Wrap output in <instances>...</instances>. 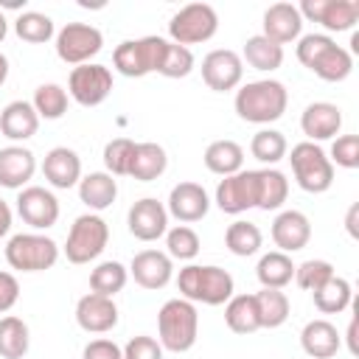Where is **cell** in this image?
<instances>
[{
	"label": "cell",
	"mask_w": 359,
	"mask_h": 359,
	"mask_svg": "<svg viewBox=\"0 0 359 359\" xmlns=\"http://www.w3.org/2000/svg\"><path fill=\"white\" fill-rule=\"evenodd\" d=\"M297 59L323 81H345L353 70V56L325 34H306L297 42Z\"/></svg>",
	"instance_id": "cell-1"
},
{
	"label": "cell",
	"mask_w": 359,
	"mask_h": 359,
	"mask_svg": "<svg viewBox=\"0 0 359 359\" xmlns=\"http://www.w3.org/2000/svg\"><path fill=\"white\" fill-rule=\"evenodd\" d=\"M236 112L247 123H272L286 112L289 93L280 81L275 79H261V81H247L236 93Z\"/></svg>",
	"instance_id": "cell-2"
},
{
	"label": "cell",
	"mask_w": 359,
	"mask_h": 359,
	"mask_svg": "<svg viewBox=\"0 0 359 359\" xmlns=\"http://www.w3.org/2000/svg\"><path fill=\"white\" fill-rule=\"evenodd\" d=\"M233 275L222 266H199L188 264L177 275V289L182 300L205 303V306H222L233 297Z\"/></svg>",
	"instance_id": "cell-3"
},
{
	"label": "cell",
	"mask_w": 359,
	"mask_h": 359,
	"mask_svg": "<svg viewBox=\"0 0 359 359\" xmlns=\"http://www.w3.org/2000/svg\"><path fill=\"white\" fill-rule=\"evenodd\" d=\"M157 334H160L157 342L163 345V351H174V353L191 351L199 334L196 306L182 297L165 300L163 309L157 311Z\"/></svg>",
	"instance_id": "cell-4"
},
{
	"label": "cell",
	"mask_w": 359,
	"mask_h": 359,
	"mask_svg": "<svg viewBox=\"0 0 359 359\" xmlns=\"http://www.w3.org/2000/svg\"><path fill=\"white\" fill-rule=\"evenodd\" d=\"M168 39L163 36H140V39H126L115 48L112 65L121 76L126 79H140L149 73H157L165 56Z\"/></svg>",
	"instance_id": "cell-5"
},
{
	"label": "cell",
	"mask_w": 359,
	"mask_h": 359,
	"mask_svg": "<svg viewBox=\"0 0 359 359\" xmlns=\"http://www.w3.org/2000/svg\"><path fill=\"white\" fill-rule=\"evenodd\" d=\"M289 163H292V174L297 180V185L306 194H325L334 185V163L317 143L303 140V143L292 146Z\"/></svg>",
	"instance_id": "cell-6"
},
{
	"label": "cell",
	"mask_w": 359,
	"mask_h": 359,
	"mask_svg": "<svg viewBox=\"0 0 359 359\" xmlns=\"http://www.w3.org/2000/svg\"><path fill=\"white\" fill-rule=\"evenodd\" d=\"M6 261L20 272H45L59 261V247L42 233H17L6 244Z\"/></svg>",
	"instance_id": "cell-7"
},
{
	"label": "cell",
	"mask_w": 359,
	"mask_h": 359,
	"mask_svg": "<svg viewBox=\"0 0 359 359\" xmlns=\"http://www.w3.org/2000/svg\"><path fill=\"white\" fill-rule=\"evenodd\" d=\"M109 241V227L98 213H84L70 224L65 255L70 264H90L95 261Z\"/></svg>",
	"instance_id": "cell-8"
},
{
	"label": "cell",
	"mask_w": 359,
	"mask_h": 359,
	"mask_svg": "<svg viewBox=\"0 0 359 359\" xmlns=\"http://www.w3.org/2000/svg\"><path fill=\"white\" fill-rule=\"evenodd\" d=\"M216 31H219V14L208 3H188L168 22L171 42L174 45H182V48L208 42Z\"/></svg>",
	"instance_id": "cell-9"
},
{
	"label": "cell",
	"mask_w": 359,
	"mask_h": 359,
	"mask_svg": "<svg viewBox=\"0 0 359 359\" xmlns=\"http://www.w3.org/2000/svg\"><path fill=\"white\" fill-rule=\"evenodd\" d=\"M104 48V34L87 22H67L56 34V56L67 65H87Z\"/></svg>",
	"instance_id": "cell-10"
},
{
	"label": "cell",
	"mask_w": 359,
	"mask_h": 359,
	"mask_svg": "<svg viewBox=\"0 0 359 359\" xmlns=\"http://www.w3.org/2000/svg\"><path fill=\"white\" fill-rule=\"evenodd\" d=\"M67 93L76 104L81 107H98L107 101V95L112 93V73L107 65H79L70 70L67 79Z\"/></svg>",
	"instance_id": "cell-11"
},
{
	"label": "cell",
	"mask_w": 359,
	"mask_h": 359,
	"mask_svg": "<svg viewBox=\"0 0 359 359\" xmlns=\"http://www.w3.org/2000/svg\"><path fill=\"white\" fill-rule=\"evenodd\" d=\"M300 17L320 22L325 31H351L359 20L356 0H303L297 6Z\"/></svg>",
	"instance_id": "cell-12"
},
{
	"label": "cell",
	"mask_w": 359,
	"mask_h": 359,
	"mask_svg": "<svg viewBox=\"0 0 359 359\" xmlns=\"http://www.w3.org/2000/svg\"><path fill=\"white\" fill-rule=\"evenodd\" d=\"M255 202H258V171H238L216 185V205L230 216L255 208Z\"/></svg>",
	"instance_id": "cell-13"
},
{
	"label": "cell",
	"mask_w": 359,
	"mask_h": 359,
	"mask_svg": "<svg viewBox=\"0 0 359 359\" xmlns=\"http://www.w3.org/2000/svg\"><path fill=\"white\" fill-rule=\"evenodd\" d=\"M244 79V62L236 50L227 48H216L202 59V81L216 90V93H227L236 90Z\"/></svg>",
	"instance_id": "cell-14"
},
{
	"label": "cell",
	"mask_w": 359,
	"mask_h": 359,
	"mask_svg": "<svg viewBox=\"0 0 359 359\" xmlns=\"http://www.w3.org/2000/svg\"><path fill=\"white\" fill-rule=\"evenodd\" d=\"M17 213L34 230H45L53 227L59 219V199L42 185H28L17 196Z\"/></svg>",
	"instance_id": "cell-15"
},
{
	"label": "cell",
	"mask_w": 359,
	"mask_h": 359,
	"mask_svg": "<svg viewBox=\"0 0 359 359\" xmlns=\"http://www.w3.org/2000/svg\"><path fill=\"white\" fill-rule=\"evenodd\" d=\"M126 224L137 241H157L168 230V210L154 196H143L129 208Z\"/></svg>",
	"instance_id": "cell-16"
},
{
	"label": "cell",
	"mask_w": 359,
	"mask_h": 359,
	"mask_svg": "<svg viewBox=\"0 0 359 359\" xmlns=\"http://www.w3.org/2000/svg\"><path fill=\"white\" fill-rule=\"evenodd\" d=\"M76 323L87 334H107L118 325V306L112 297L90 292L76 303Z\"/></svg>",
	"instance_id": "cell-17"
},
{
	"label": "cell",
	"mask_w": 359,
	"mask_h": 359,
	"mask_svg": "<svg viewBox=\"0 0 359 359\" xmlns=\"http://www.w3.org/2000/svg\"><path fill=\"white\" fill-rule=\"evenodd\" d=\"M210 208V199H208V191L199 185V182H177L168 194V213L177 219V222H199L205 219Z\"/></svg>",
	"instance_id": "cell-18"
},
{
	"label": "cell",
	"mask_w": 359,
	"mask_h": 359,
	"mask_svg": "<svg viewBox=\"0 0 359 359\" xmlns=\"http://www.w3.org/2000/svg\"><path fill=\"white\" fill-rule=\"evenodd\" d=\"M300 129L309 137V143L331 140L342 129V109L328 101H314L300 115Z\"/></svg>",
	"instance_id": "cell-19"
},
{
	"label": "cell",
	"mask_w": 359,
	"mask_h": 359,
	"mask_svg": "<svg viewBox=\"0 0 359 359\" xmlns=\"http://www.w3.org/2000/svg\"><path fill=\"white\" fill-rule=\"evenodd\" d=\"M309 238H311V222H309L306 213L283 210V213L275 216V222H272V241H275V247L280 252H286V255L297 252V250H303L309 244Z\"/></svg>",
	"instance_id": "cell-20"
},
{
	"label": "cell",
	"mask_w": 359,
	"mask_h": 359,
	"mask_svg": "<svg viewBox=\"0 0 359 359\" xmlns=\"http://www.w3.org/2000/svg\"><path fill=\"white\" fill-rule=\"evenodd\" d=\"M129 275L135 278L137 286L143 289H163L171 275H174V264L165 252L160 250H140L135 258H132V266H129Z\"/></svg>",
	"instance_id": "cell-21"
},
{
	"label": "cell",
	"mask_w": 359,
	"mask_h": 359,
	"mask_svg": "<svg viewBox=\"0 0 359 359\" xmlns=\"http://www.w3.org/2000/svg\"><path fill=\"white\" fill-rule=\"evenodd\" d=\"M303 31V17L297 11V6L292 3H275L264 11V36L272 39L275 45H286L294 42Z\"/></svg>",
	"instance_id": "cell-22"
},
{
	"label": "cell",
	"mask_w": 359,
	"mask_h": 359,
	"mask_svg": "<svg viewBox=\"0 0 359 359\" xmlns=\"http://www.w3.org/2000/svg\"><path fill=\"white\" fill-rule=\"evenodd\" d=\"M42 174L53 188L67 191V188L79 185V180H81V157L67 146H56L45 154Z\"/></svg>",
	"instance_id": "cell-23"
},
{
	"label": "cell",
	"mask_w": 359,
	"mask_h": 359,
	"mask_svg": "<svg viewBox=\"0 0 359 359\" xmlns=\"http://www.w3.org/2000/svg\"><path fill=\"white\" fill-rule=\"evenodd\" d=\"M36 171V157L25 146H6L0 149V185L3 188H22Z\"/></svg>",
	"instance_id": "cell-24"
},
{
	"label": "cell",
	"mask_w": 359,
	"mask_h": 359,
	"mask_svg": "<svg viewBox=\"0 0 359 359\" xmlns=\"http://www.w3.org/2000/svg\"><path fill=\"white\" fill-rule=\"evenodd\" d=\"M300 345H303L306 356H311V359H331V356H337V351L342 345V337H339L334 323L311 320L300 331Z\"/></svg>",
	"instance_id": "cell-25"
},
{
	"label": "cell",
	"mask_w": 359,
	"mask_h": 359,
	"mask_svg": "<svg viewBox=\"0 0 359 359\" xmlns=\"http://www.w3.org/2000/svg\"><path fill=\"white\" fill-rule=\"evenodd\" d=\"M39 129V115L31 101H11L0 112V132L8 140H28Z\"/></svg>",
	"instance_id": "cell-26"
},
{
	"label": "cell",
	"mask_w": 359,
	"mask_h": 359,
	"mask_svg": "<svg viewBox=\"0 0 359 359\" xmlns=\"http://www.w3.org/2000/svg\"><path fill=\"white\" fill-rule=\"evenodd\" d=\"M118 196V182L112 174L107 171H93L87 177L79 180V199L90 208V210H104L115 202Z\"/></svg>",
	"instance_id": "cell-27"
},
{
	"label": "cell",
	"mask_w": 359,
	"mask_h": 359,
	"mask_svg": "<svg viewBox=\"0 0 359 359\" xmlns=\"http://www.w3.org/2000/svg\"><path fill=\"white\" fill-rule=\"evenodd\" d=\"M165 165H168V157L160 143H135V154H132V165H129L132 180L151 182L165 171Z\"/></svg>",
	"instance_id": "cell-28"
},
{
	"label": "cell",
	"mask_w": 359,
	"mask_h": 359,
	"mask_svg": "<svg viewBox=\"0 0 359 359\" xmlns=\"http://www.w3.org/2000/svg\"><path fill=\"white\" fill-rule=\"evenodd\" d=\"M205 168L219 174V177H230V174H238L241 165H244V149L236 143V140H213L208 149H205Z\"/></svg>",
	"instance_id": "cell-29"
},
{
	"label": "cell",
	"mask_w": 359,
	"mask_h": 359,
	"mask_svg": "<svg viewBox=\"0 0 359 359\" xmlns=\"http://www.w3.org/2000/svg\"><path fill=\"white\" fill-rule=\"evenodd\" d=\"M241 62H247L252 70H261V73H272L283 65V48L275 45L272 39H266L264 34H255L244 42V53H241Z\"/></svg>",
	"instance_id": "cell-30"
},
{
	"label": "cell",
	"mask_w": 359,
	"mask_h": 359,
	"mask_svg": "<svg viewBox=\"0 0 359 359\" xmlns=\"http://www.w3.org/2000/svg\"><path fill=\"white\" fill-rule=\"evenodd\" d=\"M224 323L233 334H252L261 328L255 294H233L224 306Z\"/></svg>",
	"instance_id": "cell-31"
},
{
	"label": "cell",
	"mask_w": 359,
	"mask_h": 359,
	"mask_svg": "<svg viewBox=\"0 0 359 359\" xmlns=\"http://www.w3.org/2000/svg\"><path fill=\"white\" fill-rule=\"evenodd\" d=\"M255 275H258L264 289H283L294 278V264H292V258L286 252L275 250V252L261 255V261L255 266Z\"/></svg>",
	"instance_id": "cell-32"
},
{
	"label": "cell",
	"mask_w": 359,
	"mask_h": 359,
	"mask_svg": "<svg viewBox=\"0 0 359 359\" xmlns=\"http://www.w3.org/2000/svg\"><path fill=\"white\" fill-rule=\"evenodd\" d=\"M289 196V180L278 168H261L258 171V202L261 210H278Z\"/></svg>",
	"instance_id": "cell-33"
},
{
	"label": "cell",
	"mask_w": 359,
	"mask_h": 359,
	"mask_svg": "<svg viewBox=\"0 0 359 359\" xmlns=\"http://www.w3.org/2000/svg\"><path fill=\"white\" fill-rule=\"evenodd\" d=\"M255 306H258V320L261 328H280L289 320V297L280 289H261L255 292Z\"/></svg>",
	"instance_id": "cell-34"
},
{
	"label": "cell",
	"mask_w": 359,
	"mask_h": 359,
	"mask_svg": "<svg viewBox=\"0 0 359 359\" xmlns=\"http://www.w3.org/2000/svg\"><path fill=\"white\" fill-rule=\"evenodd\" d=\"M28 345H31L28 325L14 314L0 317V356L3 359H22L28 353Z\"/></svg>",
	"instance_id": "cell-35"
},
{
	"label": "cell",
	"mask_w": 359,
	"mask_h": 359,
	"mask_svg": "<svg viewBox=\"0 0 359 359\" xmlns=\"http://www.w3.org/2000/svg\"><path fill=\"white\" fill-rule=\"evenodd\" d=\"M311 294H314L317 311H323V314H342V311L351 306L353 289H351V283H348L345 278L334 275L328 283H323V286H320L317 292H311Z\"/></svg>",
	"instance_id": "cell-36"
},
{
	"label": "cell",
	"mask_w": 359,
	"mask_h": 359,
	"mask_svg": "<svg viewBox=\"0 0 359 359\" xmlns=\"http://www.w3.org/2000/svg\"><path fill=\"white\" fill-rule=\"evenodd\" d=\"M126 280H129V269L121 261H101L90 272V289L104 297H115L126 286Z\"/></svg>",
	"instance_id": "cell-37"
},
{
	"label": "cell",
	"mask_w": 359,
	"mask_h": 359,
	"mask_svg": "<svg viewBox=\"0 0 359 359\" xmlns=\"http://www.w3.org/2000/svg\"><path fill=\"white\" fill-rule=\"evenodd\" d=\"M261 241H264V236H261L258 224L244 222V219L233 222V224L227 227V233H224V244H227V250H230L233 255H238V258L255 255V252L261 250Z\"/></svg>",
	"instance_id": "cell-38"
},
{
	"label": "cell",
	"mask_w": 359,
	"mask_h": 359,
	"mask_svg": "<svg viewBox=\"0 0 359 359\" xmlns=\"http://www.w3.org/2000/svg\"><path fill=\"white\" fill-rule=\"evenodd\" d=\"M250 151H252L255 160H261V163H266V165H275L278 160L286 157L289 146H286L283 132H278V129H261V132L252 135Z\"/></svg>",
	"instance_id": "cell-39"
},
{
	"label": "cell",
	"mask_w": 359,
	"mask_h": 359,
	"mask_svg": "<svg viewBox=\"0 0 359 359\" xmlns=\"http://www.w3.org/2000/svg\"><path fill=\"white\" fill-rule=\"evenodd\" d=\"M34 109L45 121H59L67 112V90L59 84H39L34 93Z\"/></svg>",
	"instance_id": "cell-40"
},
{
	"label": "cell",
	"mask_w": 359,
	"mask_h": 359,
	"mask_svg": "<svg viewBox=\"0 0 359 359\" xmlns=\"http://www.w3.org/2000/svg\"><path fill=\"white\" fill-rule=\"evenodd\" d=\"M14 31L20 39L25 42H34V45H42L53 36V20L42 11H22L17 20H14Z\"/></svg>",
	"instance_id": "cell-41"
},
{
	"label": "cell",
	"mask_w": 359,
	"mask_h": 359,
	"mask_svg": "<svg viewBox=\"0 0 359 359\" xmlns=\"http://www.w3.org/2000/svg\"><path fill=\"white\" fill-rule=\"evenodd\" d=\"M165 247H168V258H180V261H191L199 255V236L196 230H191L188 224H177L171 230H165Z\"/></svg>",
	"instance_id": "cell-42"
},
{
	"label": "cell",
	"mask_w": 359,
	"mask_h": 359,
	"mask_svg": "<svg viewBox=\"0 0 359 359\" xmlns=\"http://www.w3.org/2000/svg\"><path fill=\"white\" fill-rule=\"evenodd\" d=\"M132 154H135V140L129 137H115L104 146V165L107 174L112 177H129V165H132Z\"/></svg>",
	"instance_id": "cell-43"
},
{
	"label": "cell",
	"mask_w": 359,
	"mask_h": 359,
	"mask_svg": "<svg viewBox=\"0 0 359 359\" xmlns=\"http://www.w3.org/2000/svg\"><path fill=\"white\" fill-rule=\"evenodd\" d=\"M334 278V266L323 258H309L300 266H294V283L306 292H317L323 283H328Z\"/></svg>",
	"instance_id": "cell-44"
},
{
	"label": "cell",
	"mask_w": 359,
	"mask_h": 359,
	"mask_svg": "<svg viewBox=\"0 0 359 359\" xmlns=\"http://www.w3.org/2000/svg\"><path fill=\"white\" fill-rule=\"evenodd\" d=\"M191 70H194V53H191V48H182V45L168 42L165 56H163V65H160L157 73L165 76V79H185Z\"/></svg>",
	"instance_id": "cell-45"
},
{
	"label": "cell",
	"mask_w": 359,
	"mask_h": 359,
	"mask_svg": "<svg viewBox=\"0 0 359 359\" xmlns=\"http://www.w3.org/2000/svg\"><path fill=\"white\" fill-rule=\"evenodd\" d=\"M331 163L342 168H359V135H339L331 143Z\"/></svg>",
	"instance_id": "cell-46"
},
{
	"label": "cell",
	"mask_w": 359,
	"mask_h": 359,
	"mask_svg": "<svg viewBox=\"0 0 359 359\" xmlns=\"http://www.w3.org/2000/svg\"><path fill=\"white\" fill-rule=\"evenodd\" d=\"M123 359H163V345L154 337H132L123 348Z\"/></svg>",
	"instance_id": "cell-47"
},
{
	"label": "cell",
	"mask_w": 359,
	"mask_h": 359,
	"mask_svg": "<svg viewBox=\"0 0 359 359\" xmlns=\"http://www.w3.org/2000/svg\"><path fill=\"white\" fill-rule=\"evenodd\" d=\"M84 359H123V348H118L112 339H93L84 345Z\"/></svg>",
	"instance_id": "cell-48"
},
{
	"label": "cell",
	"mask_w": 359,
	"mask_h": 359,
	"mask_svg": "<svg viewBox=\"0 0 359 359\" xmlns=\"http://www.w3.org/2000/svg\"><path fill=\"white\" fill-rule=\"evenodd\" d=\"M20 297V283L11 272H0V314H6Z\"/></svg>",
	"instance_id": "cell-49"
},
{
	"label": "cell",
	"mask_w": 359,
	"mask_h": 359,
	"mask_svg": "<svg viewBox=\"0 0 359 359\" xmlns=\"http://www.w3.org/2000/svg\"><path fill=\"white\" fill-rule=\"evenodd\" d=\"M356 216H359V205L353 202L348 208V216H345V227H348V236L351 238H359V230H356Z\"/></svg>",
	"instance_id": "cell-50"
},
{
	"label": "cell",
	"mask_w": 359,
	"mask_h": 359,
	"mask_svg": "<svg viewBox=\"0 0 359 359\" xmlns=\"http://www.w3.org/2000/svg\"><path fill=\"white\" fill-rule=\"evenodd\" d=\"M11 230V208L6 199H0V238Z\"/></svg>",
	"instance_id": "cell-51"
},
{
	"label": "cell",
	"mask_w": 359,
	"mask_h": 359,
	"mask_svg": "<svg viewBox=\"0 0 359 359\" xmlns=\"http://www.w3.org/2000/svg\"><path fill=\"white\" fill-rule=\"evenodd\" d=\"M345 337H348V351L356 356V353H359V348H356V317L348 323V334H345Z\"/></svg>",
	"instance_id": "cell-52"
},
{
	"label": "cell",
	"mask_w": 359,
	"mask_h": 359,
	"mask_svg": "<svg viewBox=\"0 0 359 359\" xmlns=\"http://www.w3.org/2000/svg\"><path fill=\"white\" fill-rule=\"evenodd\" d=\"M8 79V59L0 53V87H3V81Z\"/></svg>",
	"instance_id": "cell-53"
},
{
	"label": "cell",
	"mask_w": 359,
	"mask_h": 359,
	"mask_svg": "<svg viewBox=\"0 0 359 359\" xmlns=\"http://www.w3.org/2000/svg\"><path fill=\"white\" fill-rule=\"evenodd\" d=\"M6 34H8V20H6V14L0 11V42L6 39Z\"/></svg>",
	"instance_id": "cell-54"
}]
</instances>
